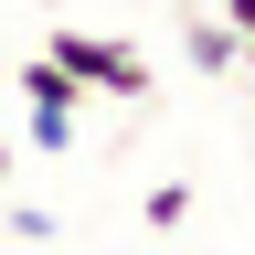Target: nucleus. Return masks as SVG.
<instances>
[{
  "mask_svg": "<svg viewBox=\"0 0 255 255\" xmlns=\"http://www.w3.org/2000/svg\"><path fill=\"white\" fill-rule=\"evenodd\" d=\"M43 53H53L85 96H128V107L149 96V53H138V43H117V32H53Z\"/></svg>",
  "mask_w": 255,
  "mask_h": 255,
  "instance_id": "obj_1",
  "label": "nucleus"
},
{
  "mask_svg": "<svg viewBox=\"0 0 255 255\" xmlns=\"http://www.w3.org/2000/svg\"><path fill=\"white\" fill-rule=\"evenodd\" d=\"M223 21L245 32V53H255V0H223Z\"/></svg>",
  "mask_w": 255,
  "mask_h": 255,
  "instance_id": "obj_6",
  "label": "nucleus"
},
{
  "mask_svg": "<svg viewBox=\"0 0 255 255\" xmlns=\"http://www.w3.org/2000/svg\"><path fill=\"white\" fill-rule=\"evenodd\" d=\"M138 223H149V234H181V223H191V191H181V181H159L149 202H138Z\"/></svg>",
  "mask_w": 255,
  "mask_h": 255,
  "instance_id": "obj_4",
  "label": "nucleus"
},
{
  "mask_svg": "<svg viewBox=\"0 0 255 255\" xmlns=\"http://www.w3.org/2000/svg\"><path fill=\"white\" fill-rule=\"evenodd\" d=\"M181 53H191V75H234V64H245V32L234 21H191Z\"/></svg>",
  "mask_w": 255,
  "mask_h": 255,
  "instance_id": "obj_3",
  "label": "nucleus"
},
{
  "mask_svg": "<svg viewBox=\"0 0 255 255\" xmlns=\"http://www.w3.org/2000/svg\"><path fill=\"white\" fill-rule=\"evenodd\" d=\"M0 181H11V138H0Z\"/></svg>",
  "mask_w": 255,
  "mask_h": 255,
  "instance_id": "obj_7",
  "label": "nucleus"
},
{
  "mask_svg": "<svg viewBox=\"0 0 255 255\" xmlns=\"http://www.w3.org/2000/svg\"><path fill=\"white\" fill-rule=\"evenodd\" d=\"M245 64H255V53H245Z\"/></svg>",
  "mask_w": 255,
  "mask_h": 255,
  "instance_id": "obj_8",
  "label": "nucleus"
},
{
  "mask_svg": "<svg viewBox=\"0 0 255 255\" xmlns=\"http://www.w3.org/2000/svg\"><path fill=\"white\" fill-rule=\"evenodd\" d=\"M0 234H11V245H64V223L32 213V202H11V213H0Z\"/></svg>",
  "mask_w": 255,
  "mask_h": 255,
  "instance_id": "obj_5",
  "label": "nucleus"
},
{
  "mask_svg": "<svg viewBox=\"0 0 255 255\" xmlns=\"http://www.w3.org/2000/svg\"><path fill=\"white\" fill-rule=\"evenodd\" d=\"M21 107H32V149H75V117H85V85L64 75L53 53L21 64Z\"/></svg>",
  "mask_w": 255,
  "mask_h": 255,
  "instance_id": "obj_2",
  "label": "nucleus"
}]
</instances>
